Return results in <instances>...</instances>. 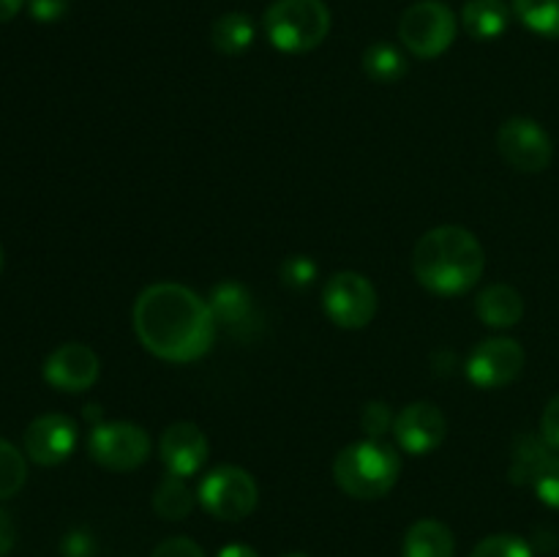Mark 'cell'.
Masks as SVG:
<instances>
[{
	"instance_id": "cell-26",
	"label": "cell",
	"mask_w": 559,
	"mask_h": 557,
	"mask_svg": "<svg viewBox=\"0 0 559 557\" xmlns=\"http://www.w3.org/2000/svg\"><path fill=\"white\" fill-rule=\"evenodd\" d=\"M530 489L535 491V497H538L544 506L559 511V451H551L549 459L540 464V470L535 473Z\"/></svg>"
},
{
	"instance_id": "cell-36",
	"label": "cell",
	"mask_w": 559,
	"mask_h": 557,
	"mask_svg": "<svg viewBox=\"0 0 559 557\" xmlns=\"http://www.w3.org/2000/svg\"><path fill=\"white\" fill-rule=\"evenodd\" d=\"M0 271H3V246H0Z\"/></svg>"
},
{
	"instance_id": "cell-2",
	"label": "cell",
	"mask_w": 559,
	"mask_h": 557,
	"mask_svg": "<svg viewBox=\"0 0 559 557\" xmlns=\"http://www.w3.org/2000/svg\"><path fill=\"white\" fill-rule=\"evenodd\" d=\"M486 254L480 240L459 224H442L418 238L413 273L429 293L464 295L480 282Z\"/></svg>"
},
{
	"instance_id": "cell-8",
	"label": "cell",
	"mask_w": 559,
	"mask_h": 557,
	"mask_svg": "<svg viewBox=\"0 0 559 557\" xmlns=\"http://www.w3.org/2000/svg\"><path fill=\"white\" fill-rule=\"evenodd\" d=\"M322 309L333 325L358 331L366 328L377 315V289L364 273L338 271L333 273L322 289Z\"/></svg>"
},
{
	"instance_id": "cell-23",
	"label": "cell",
	"mask_w": 559,
	"mask_h": 557,
	"mask_svg": "<svg viewBox=\"0 0 559 557\" xmlns=\"http://www.w3.org/2000/svg\"><path fill=\"white\" fill-rule=\"evenodd\" d=\"M513 14L527 31L559 38V0H513Z\"/></svg>"
},
{
	"instance_id": "cell-11",
	"label": "cell",
	"mask_w": 559,
	"mask_h": 557,
	"mask_svg": "<svg viewBox=\"0 0 559 557\" xmlns=\"http://www.w3.org/2000/svg\"><path fill=\"white\" fill-rule=\"evenodd\" d=\"M448 435V420L442 410L431 402H413L393 418V437L399 448L413 457L437 451Z\"/></svg>"
},
{
	"instance_id": "cell-7",
	"label": "cell",
	"mask_w": 559,
	"mask_h": 557,
	"mask_svg": "<svg viewBox=\"0 0 559 557\" xmlns=\"http://www.w3.org/2000/svg\"><path fill=\"white\" fill-rule=\"evenodd\" d=\"M87 451L102 467L129 473L151 457V437L142 426L129 420H102L87 435Z\"/></svg>"
},
{
	"instance_id": "cell-25",
	"label": "cell",
	"mask_w": 559,
	"mask_h": 557,
	"mask_svg": "<svg viewBox=\"0 0 559 557\" xmlns=\"http://www.w3.org/2000/svg\"><path fill=\"white\" fill-rule=\"evenodd\" d=\"M469 557H535V555H533V546H530L524 538H519V535L497 533V535H486V538L475 546Z\"/></svg>"
},
{
	"instance_id": "cell-32",
	"label": "cell",
	"mask_w": 559,
	"mask_h": 557,
	"mask_svg": "<svg viewBox=\"0 0 559 557\" xmlns=\"http://www.w3.org/2000/svg\"><path fill=\"white\" fill-rule=\"evenodd\" d=\"M14 541H16L14 522H11L9 513L0 508V557H5L11 549H14Z\"/></svg>"
},
{
	"instance_id": "cell-5",
	"label": "cell",
	"mask_w": 559,
	"mask_h": 557,
	"mask_svg": "<svg viewBox=\"0 0 559 557\" xmlns=\"http://www.w3.org/2000/svg\"><path fill=\"white\" fill-rule=\"evenodd\" d=\"M399 38L415 58H440L456 42V14L442 0H420L399 20Z\"/></svg>"
},
{
	"instance_id": "cell-13",
	"label": "cell",
	"mask_w": 559,
	"mask_h": 557,
	"mask_svg": "<svg viewBox=\"0 0 559 557\" xmlns=\"http://www.w3.org/2000/svg\"><path fill=\"white\" fill-rule=\"evenodd\" d=\"M25 457L41 467H55L66 462L76 448V424L69 415L49 413L33 420L25 429Z\"/></svg>"
},
{
	"instance_id": "cell-3",
	"label": "cell",
	"mask_w": 559,
	"mask_h": 557,
	"mask_svg": "<svg viewBox=\"0 0 559 557\" xmlns=\"http://www.w3.org/2000/svg\"><path fill=\"white\" fill-rule=\"evenodd\" d=\"M402 459L382 440H360L342 448L333 462V478L355 500H380L396 486Z\"/></svg>"
},
{
	"instance_id": "cell-29",
	"label": "cell",
	"mask_w": 559,
	"mask_h": 557,
	"mask_svg": "<svg viewBox=\"0 0 559 557\" xmlns=\"http://www.w3.org/2000/svg\"><path fill=\"white\" fill-rule=\"evenodd\" d=\"M151 557H205V552H202V546L197 541L186 538V535H175V538L162 541L151 552Z\"/></svg>"
},
{
	"instance_id": "cell-9",
	"label": "cell",
	"mask_w": 559,
	"mask_h": 557,
	"mask_svg": "<svg viewBox=\"0 0 559 557\" xmlns=\"http://www.w3.org/2000/svg\"><path fill=\"white\" fill-rule=\"evenodd\" d=\"M497 151L519 173H544L555 156L549 131L533 118H511L497 131Z\"/></svg>"
},
{
	"instance_id": "cell-31",
	"label": "cell",
	"mask_w": 559,
	"mask_h": 557,
	"mask_svg": "<svg viewBox=\"0 0 559 557\" xmlns=\"http://www.w3.org/2000/svg\"><path fill=\"white\" fill-rule=\"evenodd\" d=\"M540 437L559 451V393L546 404L544 415H540Z\"/></svg>"
},
{
	"instance_id": "cell-28",
	"label": "cell",
	"mask_w": 559,
	"mask_h": 557,
	"mask_svg": "<svg viewBox=\"0 0 559 557\" xmlns=\"http://www.w3.org/2000/svg\"><path fill=\"white\" fill-rule=\"evenodd\" d=\"M393 418L396 415L391 413L385 402H369L364 407V415H360V429L366 431L369 440H380L382 435L393 431Z\"/></svg>"
},
{
	"instance_id": "cell-16",
	"label": "cell",
	"mask_w": 559,
	"mask_h": 557,
	"mask_svg": "<svg viewBox=\"0 0 559 557\" xmlns=\"http://www.w3.org/2000/svg\"><path fill=\"white\" fill-rule=\"evenodd\" d=\"M475 311L489 328H513L524 317V300L511 284H489L478 293Z\"/></svg>"
},
{
	"instance_id": "cell-20",
	"label": "cell",
	"mask_w": 559,
	"mask_h": 557,
	"mask_svg": "<svg viewBox=\"0 0 559 557\" xmlns=\"http://www.w3.org/2000/svg\"><path fill=\"white\" fill-rule=\"evenodd\" d=\"M197 495L191 491V486L186 484V478L180 475L167 473L162 478V484L153 491V511L158 513L167 522H180V519L189 517L194 511Z\"/></svg>"
},
{
	"instance_id": "cell-14",
	"label": "cell",
	"mask_w": 559,
	"mask_h": 557,
	"mask_svg": "<svg viewBox=\"0 0 559 557\" xmlns=\"http://www.w3.org/2000/svg\"><path fill=\"white\" fill-rule=\"evenodd\" d=\"M158 453H162L167 473L191 478L205 467L207 457H211V442L200 426L191 420H178L164 429L162 440H158Z\"/></svg>"
},
{
	"instance_id": "cell-33",
	"label": "cell",
	"mask_w": 559,
	"mask_h": 557,
	"mask_svg": "<svg viewBox=\"0 0 559 557\" xmlns=\"http://www.w3.org/2000/svg\"><path fill=\"white\" fill-rule=\"evenodd\" d=\"M216 557H260V555L246 544H227Z\"/></svg>"
},
{
	"instance_id": "cell-10",
	"label": "cell",
	"mask_w": 559,
	"mask_h": 557,
	"mask_svg": "<svg viewBox=\"0 0 559 557\" xmlns=\"http://www.w3.org/2000/svg\"><path fill=\"white\" fill-rule=\"evenodd\" d=\"M524 371V349L516 339L491 336L480 342L467 358V377L473 386L495 391L511 386Z\"/></svg>"
},
{
	"instance_id": "cell-34",
	"label": "cell",
	"mask_w": 559,
	"mask_h": 557,
	"mask_svg": "<svg viewBox=\"0 0 559 557\" xmlns=\"http://www.w3.org/2000/svg\"><path fill=\"white\" fill-rule=\"evenodd\" d=\"M22 5H25V0H0V22L14 20Z\"/></svg>"
},
{
	"instance_id": "cell-4",
	"label": "cell",
	"mask_w": 559,
	"mask_h": 557,
	"mask_svg": "<svg viewBox=\"0 0 559 557\" xmlns=\"http://www.w3.org/2000/svg\"><path fill=\"white\" fill-rule=\"evenodd\" d=\"M267 42L289 55L311 52L331 33V9L325 0H273L262 16Z\"/></svg>"
},
{
	"instance_id": "cell-19",
	"label": "cell",
	"mask_w": 559,
	"mask_h": 557,
	"mask_svg": "<svg viewBox=\"0 0 559 557\" xmlns=\"http://www.w3.org/2000/svg\"><path fill=\"white\" fill-rule=\"evenodd\" d=\"M257 25L243 11H227L211 25V42L222 55H240L254 44Z\"/></svg>"
},
{
	"instance_id": "cell-17",
	"label": "cell",
	"mask_w": 559,
	"mask_h": 557,
	"mask_svg": "<svg viewBox=\"0 0 559 557\" xmlns=\"http://www.w3.org/2000/svg\"><path fill=\"white\" fill-rule=\"evenodd\" d=\"M404 557H453L456 538L440 519H418L404 535Z\"/></svg>"
},
{
	"instance_id": "cell-22",
	"label": "cell",
	"mask_w": 559,
	"mask_h": 557,
	"mask_svg": "<svg viewBox=\"0 0 559 557\" xmlns=\"http://www.w3.org/2000/svg\"><path fill=\"white\" fill-rule=\"evenodd\" d=\"M364 71L380 85H393L407 74V58L396 44L377 42L364 52Z\"/></svg>"
},
{
	"instance_id": "cell-35",
	"label": "cell",
	"mask_w": 559,
	"mask_h": 557,
	"mask_svg": "<svg viewBox=\"0 0 559 557\" xmlns=\"http://www.w3.org/2000/svg\"><path fill=\"white\" fill-rule=\"evenodd\" d=\"M284 557H309V555H304V552H293V555H284Z\"/></svg>"
},
{
	"instance_id": "cell-6",
	"label": "cell",
	"mask_w": 559,
	"mask_h": 557,
	"mask_svg": "<svg viewBox=\"0 0 559 557\" xmlns=\"http://www.w3.org/2000/svg\"><path fill=\"white\" fill-rule=\"evenodd\" d=\"M197 500L211 517L222 519V522H240L254 513L257 502H260V489L249 470L238 467V464H222L202 478Z\"/></svg>"
},
{
	"instance_id": "cell-1",
	"label": "cell",
	"mask_w": 559,
	"mask_h": 557,
	"mask_svg": "<svg viewBox=\"0 0 559 557\" xmlns=\"http://www.w3.org/2000/svg\"><path fill=\"white\" fill-rule=\"evenodd\" d=\"M131 317L142 347L169 364L202 358L216 336L211 304L178 282H158L142 289Z\"/></svg>"
},
{
	"instance_id": "cell-12",
	"label": "cell",
	"mask_w": 559,
	"mask_h": 557,
	"mask_svg": "<svg viewBox=\"0 0 559 557\" xmlns=\"http://www.w3.org/2000/svg\"><path fill=\"white\" fill-rule=\"evenodd\" d=\"M102 375V360L96 349L82 342L60 344L44 360V380L63 393H82L96 386Z\"/></svg>"
},
{
	"instance_id": "cell-30",
	"label": "cell",
	"mask_w": 559,
	"mask_h": 557,
	"mask_svg": "<svg viewBox=\"0 0 559 557\" xmlns=\"http://www.w3.org/2000/svg\"><path fill=\"white\" fill-rule=\"evenodd\" d=\"M27 9L36 22H58L69 11V0H27Z\"/></svg>"
},
{
	"instance_id": "cell-27",
	"label": "cell",
	"mask_w": 559,
	"mask_h": 557,
	"mask_svg": "<svg viewBox=\"0 0 559 557\" xmlns=\"http://www.w3.org/2000/svg\"><path fill=\"white\" fill-rule=\"evenodd\" d=\"M282 284L289 289H309L317 278V262L306 254H293L278 268Z\"/></svg>"
},
{
	"instance_id": "cell-18",
	"label": "cell",
	"mask_w": 559,
	"mask_h": 557,
	"mask_svg": "<svg viewBox=\"0 0 559 557\" xmlns=\"http://www.w3.org/2000/svg\"><path fill=\"white\" fill-rule=\"evenodd\" d=\"M511 25V9L502 0H467L462 9V27L478 42H495Z\"/></svg>"
},
{
	"instance_id": "cell-24",
	"label": "cell",
	"mask_w": 559,
	"mask_h": 557,
	"mask_svg": "<svg viewBox=\"0 0 559 557\" xmlns=\"http://www.w3.org/2000/svg\"><path fill=\"white\" fill-rule=\"evenodd\" d=\"M27 462L11 442L0 440V500H9L25 486Z\"/></svg>"
},
{
	"instance_id": "cell-15",
	"label": "cell",
	"mask_w": 559,
	"mask_h": 557,
	"mask_svg": "<svg viewBox=\"0 0 559 557\" xmlns=\"http://www.w3.org/2000/svg\"><path fill=\"white\" fill-rule=\"evenodd\" d=\"M211 309L216 325H224L229 333L249 336L257 328V306L249 289L238 282H222L211 293Z\"/></svg>"
},
{
	"instance_id": "cell-21",
	"label": "cell",
	"mask_w": 559,
	"mask_h": 557,
	"mask_svg": "<svg viewBox=\"0 0 559 557\" xmlns=\"http://www.w3.org/2000/svg\"><path fill=\"white\" fill-rule=\"evenodd\" d=\"M555 448L544 440L540 435H519L516 442H513L511 453V481L516 486H530L533 484L535 473L540 470V464L549 459V453Z\"/></svg>"
}]
</instances>
